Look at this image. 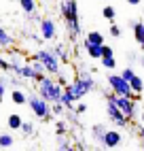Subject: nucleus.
Listing matches in <instances>:
<instances>
[{"mask_svg":"<svg viewBox=\"0 0 144 151\" xmlns=\"http://www.w3.org/2000/svg\"><path fill=\"white\" fill-rule=\"evenodd\" d=\"M61 17L66 22V30L70 41H76L81 34V15H78V4L76 0H64L61 2Z\"/></svg>","mask_w":144,"mask_h":151,"instance_id":"f257e3e1","label":"nucleus"},{"mask_svg":"<svg viewBox=\"0 0 144 151\" xmlns=\"http://www.w3.org/2000/svg\"><path fill=\"white\" fill-rule=\"evenodd\" d=\"M96 79L93 75H91V70H78V75L72 79V83H68L66 87L72 92V96H74V100H83L87 94H91L96 89Z\"/></svg>","mask_w":144,"mask_h":151,"instance_id":"f03ea898","label":"nucleus"},{"mask_svg":"<svg viewBox=\"0 0 144 151\" xmlns=\"http://www.w3.org/2000/svg\"><path fill=\"white\" fill-rule=\"evenodd\" d=\"M36 92H38V96H43L47 102H59L61 92H64V85H59L53 77H47V75H45V77L38 81Z\"/></svg>","mask_w":144,"mask_h":151,"instance_id":"7ed1b4c3","label":"nucleus"},{"mask_svg":"<svg viewBox=\"0 0 144 151\" xmlns=\"http://www.w3.org/2000/svg\"><path fill=\"white\" fill-rule=\"evenodd\" d=\"M104 98H106V115L112 124H115L117 128H131L129 122L131 119H127L125 115L121 113V109L117 106L115 102V92H108V89H104Z\"/></svg>","mask_w":144,"mask_h":151,"instance_id":"20e7f679","label":"nucleus"},{"mask_svg":"<svg viewBox=\"0 0 144 151\" xmlns=\"http://www.w3.org/2000/svg\"><path fill=\"white\" fill-rule=\"evenodd\" d=\"M26 104L30 106V111H32L38 119H43V122H49V119H51V102H47L43 96H38V92L30 94Z\"/></svg>","mask_w":144,"mask_h":151,"instance_id":"39448f33","label":"nucleus"},{"mask_svg":"<svg viewBox=\"0 0 144 151\" xmlns=\"http://www.w3.org/2000/svg\"><path fill=\"white\" fill-rule=\"evenodd\" d=\"M106 83H108V87H110V92H115L117 96H131L133 100H138V96H140V94L133 92L131 85H129L121 75H115V73L106 75Z\"/></svg>","mask_w":144,"mask_h":151,"instance_id":"423d86ee","label":"nucleus"},{"mask_svg":"<svg viewBox=\"0 0 144 151\" xmlns=\"http://www.w3.org/2000/svg\"><path fill=\"white\" fill-rule=\"evenodd\" d=\"M34 58L43 62L47 75H57L61 70V62H59V58L53 53V49H38V51L34 53Z\"/></svg>","mask_w":144,"mask_h":151,"instance_id":"0eeeda50","label":"nucleus"},{"mask_svg":"<svg viewBox=\"0 0 144 151\" xmlns=\"http://www.w3.org/2000/svg\"><path fill=\"white\" fill-rule=\"evenodd\" d=\"M115 102H117V106L121 109V113L125 115L127 119H131V122H133V117L138 115L136 100H133L131 96H117V94H115Z\"/></svg>","mask_w":144,"mask_h":151,"instance_id":"6e6552de","label":"nucleus"},{"mask_svg":"<svg viewBox=\"0 0 144 151\" xmlns=\"http://www.w3.org/2000/svg\"><path fill=\"white\" fill-rule=\"evenodd\" d=\"M38 34L43 36V41H53V38L57 36L55 22H53V19H49V17L40 19V22H38Z\"/></svg>","mask_w":144,"mask_h":151,"instance_id":"1a4fd4ad","label":"nucleus"},{"mask_svg":"<svg viewBox=\"0 0 144 151\" xmlns=\"http://www.w3.org/2000/svg\"><path fill=\"white\" fill-rule=\"evenodd\" d=\"M121 77L131 85V89H133L136 94H142V92H144V81H142L136 73H133V68H125V70L121 73Z\"/></svg>","mask_w":144,"mask_h":151,"instance_id":"9d476101","label":"nucleus"},{"mask_svg":"<svg viewBox=\"0 0 144 151\" xmlns=\"http://www.w3.org/2000/svg\"><path fill=\"white\" fill-rule=\"evenodd\" d=\"M100 143L104 145L106 149H115V147H119V145L123 143V136H121L119 130H106V132H104V138H102Z\"/></svg>","mask_w":144,"mask_h":151,"instance_id":"9b49d317","label":"nucleus"},{"mask_svg":"<svg viewBox=\"0 0 144 151\" xmlns=\"http://www.w3.org/2000/svg\"><path fill=\"white\" fill-rule=\"evenodd\" d=\"M131 32H133V38H136V43L144 49V22H131Z\"/></svg>","mask_w":144,"mask_h":151,"instance_id":"f8f14e48","label":"nucleus"},{"mask_svg":"<svg viewBox=\"0 0 144 151\" xmlns=\"http://www.w3.org/2000/svg\"><path fill=\"white\" fill-rule=\"evenodd\" d=\"M83 47H85V51L91 60H100L102 58V45H96V43H89L87 38L83 41Z\"/></svg>","mask_w":144,"mask_h":151,"instance_id":"ddd939ff","label":"nucleus"},{"mask_svg":"<svg viewBox=\"0 0 144 151\" xmlns=\"http://www.w3.org/2000/svg\"><path fill=\"white\" fill-rule=\"evenodd\" d=\"M15 75H17V77H21L24 81H32L36 73H34V68L30 66V62H26V64H21V66H19V70H17Z\"/></svg>","mask_w":144,"mask_h":151,"instance_id":"4468645a","label":"nucleus"},{"mask_svg":"<svg viewBox=\"0 0 144 151\" xmlns=\"http://www.w3.org/2000/svg\"><path fill=\"white\" fill-rule=\"evenodd\" d=\"M53 53L59 58V62H64V64L70 62V51H68V47H66L64 43H57V45L53 47Z\"/></svg>","mask_w":144,"mask_h":151,"instance_id":"2eb2a0df","label":"nucleus"},{"mask_svg":"<svg viewBox=\"0 0 144 151\" xmlns=\"http://www.w3.org/2000/svg\"><path fill=\"white\" fill-rule=\"evenodd\" d=\"M11 100L15 104H26L28 102V94L24 92L21 87H13V92H11Z\"/></svg>","mask_w":144,"mask_h":151,"instance_id":"dca6fc26","label":"nucleus"},{"mask_svg":"<svg viewBox=\"0 0 144 151\" xmlns=\"http://www.w3.org/2000/svg\"><path fill=\"white\" fill-rule=\"evenodd\" d=\"M19 6H21V11L26 15H30V13H36L38 2H36V0H19Z\"/></svg>","mask_w":144,"mask_h":151,"instance_id":"f3484780","label":"nucleus"},{"mask_svg":"<svg viewBox=\"0 0 144 151\" xmlns=\"http://www.w3.org/2000/svg\"><path fill=\"white\" fill-rule=\"evenodd\" d=\"M11 45H13V36L9 34L2 26H0V47H4V49H6V47H11Z\"/></svg>","mask_w":144,"mask_h":151,"instance_id":"a211bd4d","label":"nucleus"},{"mask_svg":"<svg viewBox=\"0 0 144 151\" xmlns=\"http://www.w3.org/2000/svg\"><path fill=\"white\" fill-rule=\"evenodd\" d=\"M104 132H106V128L102 126V124H96V126H91V136H93V138L98 140V143H100L102 138H104Z\"/></svg>","mask_w":144,"mask_h":151,"instance_id":"6ab92c4d","label":"nucleus"},{"mask_svg":"<svg viewBox=\"0 0 144 151\" xmlns=\"http://www.w3.org/2000/svg\"><path fill=\"white\" fill-rule=\"evenodd\" d=\"M21 122H24V119L19 117L17 113H13V115H9V122H6V126L11 128V130H19V128H21Z\"/></svg>","mask_w":144,"mask_h":151,"instance_id":"aec40b11","label":"nucleus"},{"mask_svg":"<svg viewBox=\"0 0 144 151\" xmlns=\"http://www.w3.org/2000/svg\"><path fill=\"white\" fill-rule=\"evenodd\" d=\"M15 145V138L11 134H0V149H11Z\"/></svg>","mask_w":144,"mask_h":151,"instance_id":"412c9836","label":"nucleus"},{"mask_svg":"<svg viewBox=\"0 0 144 151\" xmlns=\"http://www.w3.org/2000/svg\"><path fill=\"white\" fill-rule=\"evenodd\" d=\"M100 62H102V66H104L106 70H115V68H117V60H115V55L100 58Z\"/></svg>","mask_w":144,"mask_h":151,"instance_id":"4be33fe9","label":"nucleus"},{"mask_svg":"<svg viewBox=\"0 0 144 151\" xmlns=\"http://www.w3.org/2000/svg\"><path fill=\"white\" fill-rule=\"evenodd\" d=\"M66 113V106L61 104V102H51V115H55V117H64Z\"/></svg>","mask_w":144,"mask_h":151,"instance_id":"5701e85b","label":"nucleus"},{"mask_svg":"<svg viewBox=\"0 0 144 151\" xmlns=\"http://www.w3.org/2000/svg\"><path fill=\"white\" fill-rule=\"evenodd\" d=\"M87 41L89 43H96V45H104V34H102V32H89L87 34Z\"/></svg>","mask_w":144,"mask_h":151,"instance_id":"b1692460","label":"nucleus"},{"mask_svg":"<svg viewBox=\"0 0 144 151\" xmlns=\"http://www.w3.org/2000/svg\"><path fill=\"white\" fill-rule=\"evenodd\" d=\"M9 64H11V70H13V73H17V70H19V66L24 64V62H21V55H19V53L11 55V60H9Z\"/></svg>","mask_w":144,"mask_h":151,"instance_id":"393cba45","label":"nucleus"},{"mask_svg":"<svg viewBox=\"0 0 144 151\" xmlns=\"http://www.w3.org/2000/svg\"><path fill=\"white\" fill-rule=\"evenodd\" d=\"M19 130H21L24 136H32L34 134V124L32 122H21V128H19Z\"/></svg>","mask_w":144,"mask_h":151,"instance_id":"a878e982","label":"nucleus"},{"mask_svg":"<svg viewBox=\"0 0 144 151\" xmlns=\"http://www.w3.org/2000/svg\"><path fill=\"white\" fill-rule=\"evenodd\" d=\"M57 149H72V145H70V140L66 138V134H57Z\"/></svg>","mask_w":144,"mask_h":151,"instance_id":"bb28decb","label":"nucleus"},{"mask_svg":"<svg viewBox=\"0 0 144 151\" xmlns=\"http://www.w3.org/2000/svg\"><path fill=\"white\" fill-rule=\"evenodd\" d=\"M102 15H104V19H108V22H115L117 11H115V6H104L102 9Z\"/></svg>","mask_w":144,"mask_h":151,"instance_id":"cd10ccee","label":"nucleus"},{"mask_svg":"<svg viewBox=\"0 0 144 151\" xmlns=\"http://www.w3.org/2000/svg\"><path fill=\"white\" fill-rule=\"evenodd\" d=\"M66 132H68V122L66 119H59L55 124V134H66Z\"/></svg>","mask_w":144,"mask_h":151,"instance_id":"c85d7f7f","label":"nucleus"},{"mask_svg":"<svg viewBox=\"0 0 144 151\" xmlns=\"http://www.w3.org/2000/svg\"><path fill=\"white\" fill-rule=\"evenodd\" d=\"M87 109H89V106L83 102V100H76V104H74V109H72V111H74L76 115H83V113H87Z\"/></svg>","mask_w":144,"mask_h":151,"instance_id":"c756f323","label":"nucleus"},{"mask_svg":"<svg viewBox=\"0 0 144 151\" xmlns=\"http://www.w3.org/2000/svg\"><path fill=\"white\" fill-rule=\"evenodd\" d=\"M0 70H2V73H9V70H11V64H9V60L2 58V55H0Z\"/></svg>","mask_w":144,"mask_h":151,"instance_id":"7c9ffc66","label":"nucleus"},{"mask_svg":"<svg viewBox=\"0 0 144 151\" xmlns=\"http://www.w3.org/2000/svg\"><path fill=\"white\" fill-rule=\"evenodd\" d=\"M106 55H115V49L104 43V45H102V58H106Z\"/></svg>","mask_w":144,"mask_h":151,"instance_id":"2f4dec72","label":"nucleus"},{"mask_svg":"<svg viewBox=\"0 0 144 151\" xmlns=\"http://www.w3.org/2000/svg\"><path fill=\"white\" fill-rule=\"evenodd\" d=\"M110 36H115V38H119V36H121V28H119V26H115V22H112V26H110Z\"/></svg>","mask_w":144,"mask_h":151,"instance_id":"473e14b6","label":"nucleus"},{"mask_svg":"<svg viewBox=\"0 0 144 151\" xmlns=\"http://www.w3.org/2000/svg\"><path fill=\"white\" fill-rule=\"evenodd\" d=\"M30 41H34L36 45H40V43H45V41H43V36H40V34H30Z\"/></svg>","mask_w":144,"mask_h":151,"instance_id":"72a5a7b5","label":"nucleus"},{"mask_svg":"<svg viewBox=\"0 0 144 151\" xmlns=\"http://www.w3.org/2000/svg\"><path fill=\"white\" fill-rule=\"evenodd\" d=\"M136 136L142 140V143H144V124L140 126V128H136Z\"/></svg>","mask_w":144,"mask_h":151,"instance_id":"f704fd0d","label":"nucleus"},{"mask_svg":"<svg viewBox=\"0 0 144 151\" xmlns=\"http://www.w3.org/2000/svg\"><path fill=\"white\" fill-rule=\"evenodd\" d=\"M127 62H129V64H133V62H138V55L133 53V51H129V53H127Z\"/></svg>","mask_w":144,"mask_h":151,"instance_id":"c9c22d12","label":"nucleus"},{"mask_svg":"<svg viewBox=\"0 0 144 151\" xmlns=\"http://www.w3.org/2000/svg\"><path fill=\"white\" fill-rule=\"evenodd\" d=\"M4 94H6V85H4V83H0V104H2V98H4Z\"/></svg>","mask_w":144,"mask_h":151,"instance_id":"e433bc0d","label":"nucleus"},{"mask_svg":"<svg viewBox=\"0 0 144 151\" xmlns=\"http://www.w3.org/2000/svg\"><path fill=\"white\" fill-rule=\"evenodd\" d=\"M125 2H127V4H131V6H136V4H140V2H142V0H125Z\"/></svg>","mask_w":144,"mask_h":151,"instance_id":"4c0bfd02","label":"nucleus"},{"mask_svg":"<svg viewBox=\"0 0 144 151\" xmlns=\"http://www.w3.org/2000/svg\"><path fill=\"white\" fill-rule=\"evenodd\" d=\"M138 62H140V66L144 68V53H142V55H138Z\"/></svg>","mask_w":144,"mask_h":151,"instance_id":"58836bf2","label":"nucleus"},{"mask_svg":"<svg viewBox=\"0 0 144 151\" xmlns=\"http://www.w3.org/2000/svg\"><path fill=\"white\" fill-rule=\"evenodd\" d=\"M142 124H144V111H142Z\"/></svg>","mask_w":144,"mask_h":151,"instance_id":"ea45409f","label":"nucleus"}]
</instances>
